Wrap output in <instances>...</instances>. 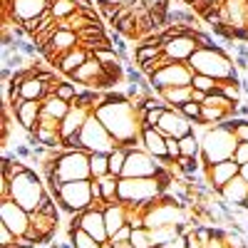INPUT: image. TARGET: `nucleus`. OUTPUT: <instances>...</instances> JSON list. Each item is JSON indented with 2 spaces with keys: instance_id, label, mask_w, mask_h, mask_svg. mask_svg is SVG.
<instances>
[{
  "instance_id": "3c124183",
  "label": "nucleus",
  "mask_w": 248,
  "mask_h": 248,
  "mask_svg": "<svg viewBox=\"0 0 248 248\" xmlns=\"http://www.w3.org/2000/svg\"><path fill=\"white\" fill-rule=\"evenodd\" d=\"M102 248H114V243L112 241H105V243H102Z\"/></svg>"
},
{
  "instance_id": "37998d69",
  "label": "nucleus",
  "mask_w": 248,
  "mask_h": 248,
  "mask_svg": "<svg viewBox=\"0 0 248 248\" xmlns=\"http://www.w3.org/2000/svg\"><path fill=\"white\" fill-rule=\"evenodd\" d=\"M233 161L236 164H248V141H238V147L233 152Z\"/></svg>"
},
{
  "instance_id": "72a5a7b5",
  "label": "nucleus",
  "mask_w": 248,
  "mask_h": 248,
  "mask_svg": "<svg viewBox=\"0 0 248 248\" xmlns=\"http://www.w3.org/2000/svg\"><path fill=\"white\" fill-rule=\"evenodd\" d=\"M90 171H92V179L109 174V154H99V152L90 154Z\"/></svg>"
},
{
  "instance_id": "f704fd0d",
  "label": "nucleus",
  "mask_w": 248,
  "mask_h": 248,
  "mask_svg": "<svg viewBox=\"0 0 248 248\" xmlns=\"http://www.w3.org/2000/svg\"><path fill=\"white\" fill-rule=\"evenodd\" d=\"M191 87H194V90H201V92H206V94H211V92H218V79H214V77H209V75H196V72H194Z\"/></svg>"
},
{
  "instance_id": "f3484780",
  "label": "nucleus",
  "mask_w": 248,
  "mask_h": 248,
  "mask_svg": "<svg viewBox=\"0 0 248 248\" xmlns=\"http://www.w3.org/2000/svg\"><path fill=\"white\" fill-rule=\"evenodd\" d=\"M241 174V164H236L233 159H226V161H218V164H211L206 167V186L214 191H218L223 184H229L233 176Z\"/></svg>"
},
{
  "instance_id": "79ce46f5",
  "label": "nucleus",
  "mask_w": 248,
  "mask_h": 248,
  "mask_svg": "<svg viewBox=\"0 0 248 248\" xmlns=\"http://www.w3.org/2000/svg\"><path fill=\"white\" fill-rule=\"evenodd\" d=\"M206 248H231L229 243H226V238H223V229H218L216 226V231H214V238L206 243Z\"/></svg>"
},
{
  "instance_id": "4be33fe9",
  "label": "nucleus",
  "mask_w": 248,
  "mask_h": 248,
  "mask_svg": "<svg viewBox=\"0 0 248 248\" xmlns=\"http://www.w3.org/2000/svg\"><path fill=\"white\" fill-rule=\"evenodd\" d=\"M139 137H141V147H144V152H149V154L156 156V159H169V152H167V137H164L156 127H141Z\"/></svg>"
},
{
  "instance_id": "f03ea898",
  "label": "nucleus",
  "mask_w": 248,
  "mask_h": 248,
  "mask_svg": "<svg viewBox=\"0 0 248 248\" xmlns=\"http://www.w3.org/2000/svg\"><path fill=\"white\" fill-rule=\"evenodd\" d=\"M189 67L196 75H209V77H214L218 82H223V79H241L233 57L223 47H199L189 57Z\"/></svg>"
},
{
  "instance_id": "9b49d317",
  "label": "nucleus",
  "mask_w": 248,
  "mask_h": 248,
  "mask_svg": "<svg viewBox=\"0 0 248 248\" xmlns=\"http://www.w3.org/2000/svg\"><path fill=\"white\" fill-rule=\"evenodd\" d=\"M52 5V0H5L3 3V17H10L15 23H28L40 15H45Z\"/></svg>"
},
{
  "instance_id": "6ab92c4d",
  "label": "nucleus",
  "mask_w": 248,
  "mask_h": 248,
  "mask_svg": "<svg viewBox=\"0 0 248 248\" xmlns=\"http://www.w3.org/2000/svg\"><path fill=\"white\" fill-rule=\"evenodd\" d=\"M218 196H221V201L229 206V209H238V206L246 203V196H248V181H246L241 174L233 176L229 184H223L221 189H218Z\"/></svg>"
},
{
  "instance_id": "a18cd8bd",
  "label": "nucleus",
  "mask_w": 248,
  "mask_h": 248,
  "mask_svg": "<svg viewBox=\"0 0 248 248\" xmlns=\"http://www.w3.org/2000/svg\"><path fill=\"white\" fill-rule=\"evenodd\" d=\"M167 152H169V159H179L181 156V147H179V139H174V137H167Z\"/></svg>"
},
{
  "instance_id": "7ed1b4c3",
  "label": "nucleus",
  "mask_w": 248,
  "mask_h": 248,
  "mask_svg": "<svg viewBox=\"0 0 248 248\" xmlns=\"http://www.w3.org/2000/svg\"><path fill=\"white\" fill-rule=\"evenodd\" d=\"M10 199L30 214L40 211L43 203L50 199V191H47V184H45L43 174L35 171V169H28L23 174H17L15 179H10Z\"/></svg>"
},
{
  "instance_id": "aec40b11",
  "label": "nucleus",
  "mask_w": 248,
  "mask_h": 248,
  "mask_svg": "<svg viewBox=\"0 0 248 248\" xmlns=\"http://www.w3.org/2000/svg\"><path fill=\"white\" fill-rule=\"evenodd\" d=\"M90 114H92V109L79 107V105H72V107H70V112H67V117L60 122V134H62V141L70 139V137H75V134H79Z\"/></svg>"
},
{
  "instance_id": "7c9ffc66",
  "label": "nucleus",
  "mask_w": 248,
  "mask_h": 248,
  "mask_svg": "<svg viewBox=\"0 0 248 248\" xmlns=\"http://www.w3.org/2000/svg\"><path fill=\"white\" fill-rule=\"evenodd\" d=\"M50 13H52L55 20H65V17L79 13V3H77V0H52Z\"/></svg>"
},
{
  "instance_id": "e433bc0d",
  "label": "nucleus",
  "mask_w": 248,
  "mask_h": 248,
  "mask_svg": "<svg viewBox=\"0 0 248 248\" xmlns=\"http://www.w3.org/2000/svg\"><path fill=\"white\" fill-rule=\"evenodd\" d=\"M223 124H229V127L233 129V134H236L238 141H248V119H243V117H231L229 122H223Z\"/></svg>"
},
{
  "instance_id": "c85d7f7f",
  "label": "nucleus",
  "mask_w": 248,
  "mask_h": 248,
  "mask_svg": "<svg viewBox=\"0 0 248 248\" xmlns=\"http://www.w3.org/2000/svg\"><path fill=\"white\" fill-rule=\"evenodd\" d=\"M67 238L72 241L75 248H102V243L94 236H90L87 231L77 229V226H70V229H67Z\"/></svg>"
},
{
  "instance_id": "4c0bfd02",
  "label": "nucleus",
  "mask_w": 248,
  "mask_h": 248,
  "mask_svg": "<svg viewBox=\"0 0 248 248\" xmlns=\"http://www.w3.org/2000/svg\"><path fill=\"white\" fill-rule=\"evenodd\" d=\"M55 94L60 97V99H65V102H75V97H77V90H75V82H67V79H62L60 85H57V90H55Z\"/></svg>"
},
{
  "instance_id": "2f4dec72",
  "label": "nucleus",
  "mask_w": 248,
  "mask_h": 248,
  "mask_svg": "<svg viewBox=\"0 0 248 248\" xmlns=\"http://www.w3.org/2000/svg\"><path fill=\"white\" fill-rule=\"evenodd\" d=\"M99 181V186H102V196H105V201H119V196H117V191H119V179L117 176H112V174H105V176H99L97 179Z\"/></svg>"
},
{
  "instance_id": "dca6fc26",
  "label": "nucleus",
  "mask_w": 248,
  "mask_h": 248,
  "mask_svg": "<svg viewBox=\"0 0 248 248\" xmlns=\"http://www.w3.org/2000/svg\"><path fill=\"white\" fill-rule=\"evenodd\" d=\"M156 129H159L164 137L181 139V137H186V134H191L194 122L186 119L179 107H167V109H164V114H161V119H159V124H156Z\"/></svg>"
},
{
  "instance_id": "a19ab883",
  "label": "nucleus",
  "mask_w": 248,
  "mask_h": 248,
  "mask_svg": "<svg viewBox=\"0 0 248 248\" xmlns=\"http://www.w3.org/2000/svg\"><path fill=\"white\" fill-rule=\"evenodd\" d=\"M221 3V0H194V3H191V8H194V13L201 17L206 10H209V8H216Z\"/></svg>"
},
{
  "instance_id": "20e7f679",
  "label": "nucleus",
  "mask_w": 248,
  "mask_h": 248,
  "mask_svg": "<svg viewBox=\"0 0 248 248\" xmlns=\"http://www.w3.org/2000/svg\"><path fill=\"white\" fill-rule=\"evenodd\" d=\"M169 181H164L161 176H141V179H129L122 176L119 179V201L127 206H139V209H147L149 203H154L156 199L164 196V186Z\"/></svg>"
},
{
  "instance_id": "58836bf2",
  "label": "nucleus",
  "mask_w": 248,
  "mask_h": 248,
  "mask_svg": "<svg viewBox=\"0 0 248 248\" xmlns=\"http://www.w3.org/2000/svg\"><path fill=\"white\" fill-rule=\"evenodd\" d=\"M179 109H181V114L186 119H191L194 124L201 122V105H196V102H186V105H181Z\"/></svg>"
},
{
  "instance_id": "a878e982",
  "label": "nucleus",
  "mask_w": 248,
  "mask_h": 248,
  "mask_svg": "<svg viewBox=\"0 0 248 248\" xmlns=\"http://www.w3.org/2000/svg\"><path fill=\"white\" fill-rule=\"evenodd\" d=\"M20 94H23V99H37V102H43L47 94H50V87L45 85L43 79H37L35 72L23 82V87H20Z\"/></svg>"
},
{
  "instance_id": "a211bd4d",
  "label": "nucleus",
  "mask_w": 248,
  "mask_h": 248,
  "mask_svg": "<svg viewBox=\"0 0 248 248\" xmlns=\"http://www.w3.org/2000/svg\"><path fill=\"white\" fill-rule=\"evenodd\" d=\"M57 226H60L57 216H47L43 211H35V214H30V231L25 236L35 238L37 243H50V238L57 231Z\"/></svg>"
},
{
  "instance_id": "4468645a",
  "label": "nucleus",
  "mask_w": 248,
  "mask_h": 248,
  "mask_svg": "<svg viewBox=\"0 0 248 248\" xmlns=\"http://www.w3.org/2000/svg\"><path fill=\"white\" fill-rule=\"evenodd\" d=\"M164 57L171 60V62H189V57L201 47L199 40H196V32H181L176 37H167L164 40Z\"/></svg>"
},
{
  "instance_id": "49530a36",
  "label": "nucleus",
  "mask_w": 248,
  "mask_h": 248,
  "mask_svg": "<svg viewBox=\"0 0 248 248\" xmlns=\"http://www.w3.org/2000/svg\"><path fill=\"white\" fill-rule=\"evenodd\" d=\"M159 248H186V238H184V233H181L179 238H174V241H169V243H164V246H159Z\"/></svg>"
},
{
  "instance_id": "2eb2a0df",
  "label": "nucleus",
  "mask_w": 248,
  "mask_h": 248,
  "mask_svg": "<svg viewBox=\"0 0 248 248\" xmlns=\"http://www.w3.org/2000/svg\"><path fill=\"white\" fill-rule=\"evenodd\" d=\"M70 226H77V229L87 231L90 236H94L99 243L109 241V231H107V221H105V211L99 209H87L77 216H72V223Z\"/></svg>"
},
{
  "instance_id": "9d476101",
  "label": "nucleus",
  "mask_w": 248,
  "mask_h": 248,
  "mask_svg": "<svg viewBox=\"0 0 248 248\" xmlns=\"http://www.w3.org/2000/svg\"><path fill=\"white\" fill-rule=\"evenodd\" d=\"M194 79V70L189 62H169V65L159 67L154 75H149V85L154 92L167 90V87H189Z\"/></svg>"
},
{
  "instance_id": "f8f14e48",
  "label": "nucleus",
  "mask_w": 248,
  "mask_h": 248,
  "mask_svg": "<svg viewBox=\"0 0 248 248\" xmlns=\"http://www.w3.org/2000/svg\"><path fill=\"white\" fill-rule=\"evenodd\" d=\"M161 174V159L152 156L144 149H129L127 164H124L122 176L129 179H141V176H159Z\"/></svg>"
},
{
  "instance_id": "b1692460",
  "label": "nucleus",
  "mask_w": 248,
  "mask_h": 248,
  "mask_svg": "<svg viewBox=\"0 0 248 248\" xmlns=\"http://www.w3.org/2000/svg\"><path fill=\"white\" fill-rule=\"evenodd\" d=\"M105 221H107V231L109 236H114L122 226L129 223V206L122 203V201H112L107 209H105Z\"/></svg>"
},
{
  "instance_id": "c756f323",
  "label": "nucleus",
  "mask_w": 248,
  "mask_h": 248,
  "mask_svg": "<svg viewBox=\"0 0 248 248\" xmlns=\"http://www.w3.org/2000/svg\"><path fill=\"white\" fill-rule=\"evenodd\" d=\"M127 156H129V149L117 144V147L109 152V174L122 179V171H124V164H127Z\"/></svg>"
},
{
  "instance_id": "39448f33",
  "label": "nucleus",
  "mask_w": 248,
  "mask_h": 248,
  "mask_svg": "<svg viewBox=\"0 0 248 248\" xmlns=\"http://www.w3.org/2000/svg\"><path fill=\"white\" fill-rule=\"evenodd\" d=\"M236 147H238V139H236V134L229 124L209 127V132L201 137V161L206 167H211V164L233 159Z\"/></svg>"
},
{
  "instance_id": "393cba45",
  "label": "nucleus",
  "mask_w": 248,
  "mask_h": 248,
  "mask_svg": "<svg viewBox=\"0 0 248 248\" xmlns=\"http://www.w3.org/2000/svg\"><path fill=\"white\" fill-rule=\"evenodd\" d=\"M164 102H167V107H181L186 102H191V94H194V87H167V90H159L156 92Z\"/></svg>"
},
{
  "instance_id": "de8ad7c7",
  "label": "nucleus",
  "mask_w": 248,
  "mask_h": 248,
  "mask_svg": "<svg viewBox=\"0 0 248 248\" xmlns=\"http://www.w3.org/2000/svg\"><path fill=\"white\" fill-rule=\"evenodd\" d=\"M167 3H169V0H144V5H147L149 10H154V8H167Z\"/></svg>"
},
{
  "instance_id": "ddd939ff",
  "label": "nucleus",
  "mask_w": 248,
  "mask_h": 248,
  "mask_svg": "<svg viewBox=\"0 0 248 248\" xmlns=\"http://www.w3.org/2000/svg\"><path fill=\"white\" fill-rule=\"evenodd\" d=\"M0 223L20 238L30 231V211H25L20 203H15L13 199H3L0 201Z\"/></svg>"
},
{
  "instance_id": "8fccbe9b",
  "label": "nucleus",
  "mask_w": 248,
  "mask_h": 248,
  "mask_svg": "<svg viewBox=\"0 0 248 248\" xmlns=\"http://www.w3.org/2000/svg\"><path fill=\"white\" fill-rule=\"evenodd\" d=\"M241 176L248 181V164H241Z\"/></svg>"
},
{
  "instance_id": "09e8293b",
  "label": "nucleus",
  "mask_w": 248,
  "mask_h": 248,
  "mask_svg": "<svg viewBox=\"0 0 248 248\" xmlns=\"http://www.w3.org/2000/svg\"><path fill=\"white\" fill-rule=\"evenodd\" d=\"M97 5H102V3H109V5H124V3H129V0H94Z\"/></svg>"
},
{
  "instance_id": "423d86ee",
  "label": "nucleus",
  "mask_w": 248,
  "mask_h": 248,
  "mask_svg": "<svg viewBox=\"0 0 248 248\" xmlns=\"http://www.w3.org/2000/svg\"><path fill=\"white\" fill-rule=\"evenodd\" d=\"M189 221H191L189 209L176 203L169 196H161L144 209V226L147 229H156V226H186Z\"/></svg>"
},
{
  "instance_id": "0eeeda50",
  "label": "nucleus",
  "mask_w": 248,
  "mask_h": 248,
  "mask_svg": "<svg viewBox=\"0 0 248 248\" xmlns=\"http://www.w3.org/2000/svg\"><path fill=\"white\" fill-rule=\"evenodd\" d=\"M55 201L60 203V211L67 216H77L82 211H87L92 206V179L65 181Z\"/></svg>"
},
{
  "instance_id": "ea45409f",
  "label": "nucleus",
  "mask_w": 248,
  "mask_h": 248,
  "mask_svg": "<svg viewBox=\"0 0 248 248\" xmlns=\"http://www.w3.org/2000/svg\"><path fill=\"white\" fill-rule=\"evenodd\" d=\"M15 243H17V236L8 229V226L0 223V248H10V246H15Z\"/></svg>"
},
{
  "instance_id": "cd10ccee",
  "label": "nucleus",
  "mask_w": 248,
  "mask_h": 248,
  "mask_svg": "<svg viewBox=\"0 0 248 248\" xmlns=\"http://www.w3.org/2000/svg\"><path fill=\"white\" fill-rule=\"evenodd\" d=\"M70 102H65V99H60L57 94H47L45 99H43V114H47V117H55V119H65L67 117V112H70Z\"/></svg>"
},
{
  "instance_id": "6e6552de",
  "label": "nucleus",
  "mask_w": 248,
  "mask_h": 248,
  "mask_svg": "<svg viewBox=\"0 0 248 248\" xmlns=\"http://www.w3.org/2000/svg\"><path fill=\"white\" fill-rule=\"evenodd\" d=\"M62 181H82V179H92L90 171V152L85 149H72V152H60L55 159V171ZM45 176V174H43Z\"/></svg>"
},
{
  "instance_id": "1a4fd4ad",
  "label": "nucleus",
  "mask_w": 248,
  "mask_h": 248,
  "mask_svg": "<svg viewBox=\"0 0 248 248\" xmlns=\"http://www.w3.org/2000/svg\"><path fill=\"white\" fill-rule=\"evenodd\" d=\"M79 139H82V149L90 152V154H94V152H99V154H109V152L117 147L114 137L107 132L105 124L97 119L94 112L87 117L85 127H82V132H79Z\"/></svg>"
},
{
  "instance_id": "473e14b6",
  "label": "nucleus",
  "mask_w": 248,
  "mask_h": 248,
  "mask_svg": "<svg viewBox=\"0 0 248 248\" xmlns=\"http://www.w3.org/2000/svg\"><path fill=\"white\" fill-rule=\"evenodd\" d=\"M179 147H181V156H194L199 159L201 156V139L191 132V134H186L179 139Z\"/></svg>"
},
{
  "instance_id": "bb28decb",
  "label": "nucleus",
  "mask_w": 248,
  "mask_h": 248,
  "mask_svg": "<svg viewBox=\"0 0 248 248\" xmlns=\"http://www.w3.org/2000/svg\"><path fill=\"white\" fill-rule=\"evenodd\" d=\"M186 226H189V223H186ZM186 226H156V229H149V236H152L154 248H159V246H164V243L179 238V236L184 233Z\"/></svg>"
},
{
  "instance_id": "c03bdc74",
  "label": "nucleus",
  "mask_w": 248,
  "mask_h": 248,
  "mask_svg": "<svg viewBox=\"0 0 248 248\" xmlns=\"http://www.w3.org/2000/svg\"><path fill=\"white\" fill-rule=\"evenodd\" d=\"M132 238V226L127 223V226H122V229L114 233V236H109V241L112 243H122V241H129Z\"/></svg>"
},
{
  "instance_id": "c9c22d12",
  "label": "nucleus",
  "mask_w": 248,
  "mask_h": 248,
  "mask_svg": "<svg viewBox=\"0 0 248 248\" xmlns=\"http://www.w3.org/2000/svg\"><path fill=\"white\" fill-rule=\"evenodd\" d=\"M132 243H134V248H154V243H152V236H149V229L147 226H139V229H132V238H129Z\"/></svg>"
},
{
  "instance_id": "412c9836",
  "label": "nucleus",
  "mask_w": 248,
  "mask_h": 248,
  "mask_svg": "<svg viewBox=\"0 0 248 248\" xmlns=\"http://www.w3.org/2000/svg\"><path fill=\"white\" fill-rule=\"evenodd\" d=\"M13 114H15V122L20 124V129L35 132L37 124H40V114H43V102H37V99H25Z\"/></svg>"
},
{
  "instance_id": "f257e3e1",
  "label": "nucleus",
  "mask_w": 248,
  "mask_h": 248,
  "mask_svg": "<svg viewBox=\"0 0 248 248\" xmlns=\"http://www.w3.org/2000/svg\"><path fill=\"white\" fill-rule=\"evenodd\" d=\"M97 119L107 127V132L114 137L117 144L127 149H144L141 147V119H139V112L137 107L132 105L129 97L124 94H107V99L94 109Z\"/></svg>"
},
{
  "instance_id": "5701e85b",
  "label": "nucleus",
  "mask_w": 248,
  "mask_h": 248,
  "mask_svg": "<svg viewBox=\"0 0 248 248\" xmlns=\"http://www.w3.org/2000/svg\"><path fill=\"white\" fill-rule=\"evenodd\" d=\"M87 60H90V50H85L82 45H77V47H72L70 52L62 55V57L55 62V67H57V72H60L62 77H72V72H77Z\"/></svg>"
}]
</instances>
